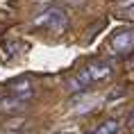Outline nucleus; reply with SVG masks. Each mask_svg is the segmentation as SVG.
Wrapping results in <instances>:
<instances>
[{"instance_id": "nucleus-1", "label": "nucleus", "mask_w": 134, "mask_h": 134, "mask_svg": "<svg viewBox=\"0 0 134 134\" xmlns=\"http://www.w3.org/2000/svg\"><path fill=\"white\" fill-rule=\"evenodd\" d=\"M34 25L36 27L50 30L52 34H62L64 30H66V25H68V18H66V12L64 9L50 7V9H46L43 14H39L34 18Z\"/></svg>"}, {"instance_id": "nucleus-2", "label": "nucleus", "mask_w": 134, "mask_h": 134, "mask_svg": "<svg viewBox=\"0 0 134 134\" xmlns=\"http://www.w3.org/2000/svg\"><path fill=\"white\" fill-rule=\"evenodd\" d=\"M109 50L118 57H127L134 52V30H118L109 39Z\"/></svg>"}, {"instance_id": "nucleus-3", "label": "nucleus", "mask_w": 134, "mask_h": 134, "mask_svg": "<svg viewBox=\"0 0 134 134\" xmlns=\"http://www.w3.org/2000/svg\"><path fill=\"white\" fill-rule=\"evenodd\" d=\"M86 71H89V75H91L93 82H105V80H109L114 75L111 64L105 62V59H93V62L86 66Z\"/></svg>"}, {"instance_id": "nucleus-4", "label": "nucleus", "mask_w": 134, "mask_h": 134, "mask_svg": "<svg viewBox=\"0 0 134 134\" xmlns=\"http://www.w3.org/2000/svg\"><path fill=\"white\" fill-rule=\"evenodd\" d=\"M27 109V102L21 98H16V96H9V98H2L0 100V114H23Z\"/></svg>"}, {"instance_id": "nucleus-5", "label": "nucleus", "mask_w": 134, "mask_h": 134, "mask_svg": "<svg viewBox=\"0 0 134 134\" xmlns=\"http://www.w3.org/2000/svg\"><path fill=\"white\" fill-rule=\"evenodd\" d=\"M12 96H16V98H21V100H30V98H34V86L23 77L14 80L12 82Z\"/></svg>"}, {"instance_id": "nucleus-6", "label": "nucleus", "mask_w": 134, "mask_h": 134, "mask_svg": "<svg viewBox=\"0 0 134 134\" xmlns=\"http://www.w3.org/2000/svg\"><path fill=\"white\" fill-rule=\"evenodd\" d=\"M120 130V123L116 118H109V120H105L102 125H98L96 130H91L89 134H116Z\"/></svg>"}, {"instance_id": "nucleus-7", "label": "nucleus", "mask_w": 134, "mask_h": 134, "mask_svg": "<svg viewBox=\"0 0 134 134\" xmlns=\"http://www.w3.org/2000/svg\"><path fill=\"white\" fill-rule=\"evenodd\" d=\"M91 82H93V80H91V75H89V71H82L75 80H71V82H68V86H71L73 91H82V89H86Z\"/></svg>"}, {"instance_id": "nucleus-8", "label": "nucleus", "mask_w": 134, "mask_h": 134, "mask_svg": "<svg viewBox=\"0 0 134 134\" xmlns=\"http://www.w3.org/2000/svg\"><path fill=\"white\" fill-rule=\"evenodd\" d=\"M118 14L123 16V18H130V21H134V2L130 5V7H123V9H118Z\"/></svg>"}, {"instance_id": "nucleus-9", "label": "nucleus", "mask_w": 134, "mask_h": 134, "mask_svg": "<svg viewBox=\"0 0 134 134\" xmlns=\"http://www.w3.org/2000/svg\"><path fill=\"white\" fill-rule=\"evenodd\" d=\"M127 127H130V130H134V109L130 111V116H127Z\"/></svg>"}, {"instance_id": "nucleus-10", "label": "nucleus", "mask_w": 134, "mask_h": 134, "mask_svg": "<svg viewBox=\"0 0 134 134\" xmlns=\"http://www.w3.org/2000/svg\"><path fill=\"white\" fill-rule=\"evenodd\" d=\"M57 134H77L75 130H62V132H57Z\"/></svg>"}, {"instance_id": "nucleus-11", "label": "nucleus", "mask_w": 134, "mask_h": 134, "mask_svg": "<svg viewBox=\"0 0 134 134\" xmlns=\"http://www.w3.org/2000/svg\"><path fill=\"white\" fill-rule=\"evenodd\" d=\"M36 2H48V0H36Z\"/></svg>"}]
</instances>
